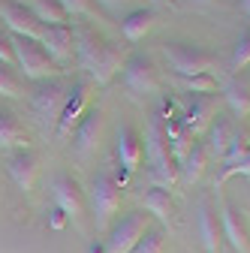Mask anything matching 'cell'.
<instances>
[{
  "label": "cell",
  "mask_w": 250,
  "mask_h": 253,
  "mask_svg": "<svg viewBox=\"0 0 250 253\" xmlns=\"http://www.w3.org/2000/svg\"><path fill=\"white\" fill-rule=\"evenodd\" d=\"M76 60L97 84H109L112 76L124 67L121 48L93 27H76Z\"/></svg>",
  "instance_id": "obj_1"
},
{
  "label": "cell",
  "mask_w": 250,
  "mask_h": 253,
  "mask_svg": "<svg viewBox=\"0 0 250 253\" xmlns=\"http://www.w3.org/2000/svg\"><path fill=\"white\" fill-rule=\"evenodd\" d=\"M67 100V90L57 79H48V82H40V87L30 93V106L34 112L42 118V121H54L57 124V115H60V106Z\"/></svg>",
  "instance_id": "obj_11"
},
{
  "label": "cell",
  "mask_w": 250,
  "mask_h": 253,
  "mask_svg": "<svg viewBox=\"0 0 250 253\" xmlns=\"http://www.w3.org/2000/svg\"><path fill=\"white\" fill-rule=\"evenodd\" d=\"M238 6H241L244 15H250V0H238Z\"/></svg>",
  "instance_id": "obj_37"
},
{
  "label": "cell",
  "mask_w": 250,
  "mask_h": 253,
  "mask_svg": "<svg viewBox=\"0 0 250 253\" xmlns=\"http://www.w3.org/2000/svg\"><path fill=\"white\" fill-rule=\"evenodd\" d=\"M247 151H250V133L235 130V136H232V142H229V148H226V154H223V169L235 166Z\"/></svg>",
  "instance_id": "obj_27"
},
{
  "label": "cell",
  "mask_w": 250,
  "mask_h": 253,
  "mask_svg": "<svg viewBox=\"0 0 250 253\" xmlns=\"http://www.w3.org/2000/svg\"><path fill=\"white\" fill-rule=\"evenodd\" d=\"M6 172H9L12 184L21 190V193H27V190L34 187V181H37V172H40V157L30 151V148L9 151V157H6Z\"/></svg>",
  "instance_id": "obj_13"
},
{
  "label": "cell",
  "mask_w": 250,
  "mask_h": 253,
  "mask_svg": "<svg viewBox=\"0 0 250 253\" xmlns=\"http://www.w3.org/2000/svg\"><path fill=\"white\" fill-rule=\"evenodd\" d=\"M121 184L112 178L109 169H103L97 178H93L90 184V208H93V226H97L100 232L112 226V217L115 211L121 208Z\"/></svg>",
  "instance_id": "obj_4"
},
{
  "label": "cell",
  "mask_w": 250,
  "mask_h": 253,
  "mask_svg": "<svg viewBox=\"0 0 250 253\" xmlns=\"http://www.w3.org/2000/svg\"><path fill=\"white\" fill-rule=\"evenodd\" d=\"M199 235L208 253H220V238H223V226H220V214L211 208L208 199L199 202Z\"/></svg>",
  "instance_id": "obj_18"
},
{
  "label": "cell",
  "mask_w": 250,
  "mask_h": 253,
  "mask_svg": "<svg viewBox=\"0 0 250 253\" xmlns=\"http://www.w3.org/2000/svg\"><path fill=\"white\" fill-rule=\"evenodd\" d=\"M217 112V100L214 97H205V93H193L190 100H187V106H181V124L187 136L199 133L202 126L211 121V115Z\"/></svg>",
  "instance_id": "obj_16"
},
{
  "label": "cell",
  "mask_w": 250,
  "mask_h": 253,
  "mask_svg": "<svg viewBox=\"0 0 250 253\" xmlns=\"http://www.w3.org/2000/svg\"><path fill=\"white\" fill-rule=\"evenodd\" d=\"M60 6L67 9V15H97L93 0H60Z\"/></svg>",
  "instance_id": "obj_32"
},
{
  "label": "cell",
  "mask_w": 250,
  "mask_h": 253,
  "mask_svg": "<svg viewBox=\"0 0 250 253\" xmlns=\"http://www.w3.org/2000/svg\"><path fill=\"white\" fill-rule=\"evenodd\" d=\"M154 21H157L154 9H133V12L124 15L121 34H124V40H127V42H139V40H145V34L154 27Z\"/></svg>",
  "instance_id": "obj_22"
},
{
  "label": "cell",
  "mask_w": 250,
  "mask_h": 253,
  "mask_svg": "<svg viewBox=\"0 0 250 253\" xmlns=\"http://www.w3.org/2000/svg\"><path fill=\"white\" fill-rule=\"evenodd\" d=\"M27 3V9L37 15V21L42 24V27H64V24H70V15H67V9L60 6V0H24Z\"/></svg>",
  "instance_id": "obj_21"
},
{
  "label": "cell",
  "mask_w": 250,
  "mask_h": 253,
  "mask_svg": "<svg viewBox=\"0 0 250 253\" xmlns=\"http://www.w3.org/2000/svg\"><path fill=\"white\" fill-rule=\"evenodd\" d=\"M223 100H226V106H229L238 118H247V115H250V87H247L244 82L232 79V82L223 87Z\"/></svg>",
  "instance_id": "obj_25"
},
{
  "label": "cell",
  "mask_w": 250,
  "mask_h": 253,
  "mask_svg": "<svg viewBox=\"0 0 250 253\" xmlns=\"http://www.w3.org/2000/svg\"><path fill=\"white\" fill-rule=\"evenodd\" d=\"M145 208H148V214L157 217L160 223L169 226V220H172V214H175V199L169 196L166 187H151L148 193H145Z\"/></svg>",
  "instance_id": "obj_24"
},
{
  "label": "cell",
  "mask_w": 250,
  "mask_h": 253,
  "mask_svg": "<svg viewBox=\"0 0 250 253\" xmlns=\"http://www.w3.org/2000/svg\"><path fill=\"white\" fill-rule=\"evenodd\" d=\"M0 18L6 21L12 37L40 40V34H42V24L37 21V15L27 9V3H18V0H6V3H0Z\"/></svg>",
  "instance_id": "obj_9"
},
{
  "label": "cell",
  "mask_w": 250,
  "mask_h": 253,
  "mask_svg": "<svg viewBox=\"0 0 250 253\" xmlns=\"http://www.w3.org/2000/svg\"><path fill=\"white\" fill-rule=\"evenodd\" d=\"M30 148V136L24 133V126L15 121L12 112L0 109V151H21Z\"/></svg>",
  "instance_id": "obj_19"
},
{
  "label": "cell",
  "mask_w": 250,
  "mask_h": 253,
  "mask_svg": "<svg viewBox=\"0 0 250 253\" xmlns=\"http://www.w3.org/2000/svg\"><path fill=\"white\" fill-rule=\"evenodd\" d=\"M12 51H15V67L30 82H48V79H60V76H64V67L48 57V51L40 45V40L12 37Z\"/></svg>",
  "instance_id": "obj_3"
},
{
  "label": "cell",
  "mask_w": 250,
  "mask_h": 253,
  "mask_svg": "<svg viewBox=\"0 0 250 253\" xmlns=\"http://www.w3.org/2000/svg\"><path fill=\"white\" fill-rule=\"evenodd\" d=\"M0 97H6V100H21L24 97L21 82L12 76L9 67H3V63H0Z\"/></svg>",
  "instance_id": "obj_28"
},
{
  "label": "cell",
  "mask_w": 250,
  "mask_h": 253,
  "mask_svg": "<svg viewBox=\"0 0 250 253\" xmlns=\"http://www.w3.org/2000/svg\"><path fill=\"white\" fill-rule=\"evenodd\" d=\"M157 3H160V0H157Z\"/></svg>",
  "instance_id": "obj_39"
},
{
  "label": "cell",
  "mask_w": 250,
  "mask_h": 253,
  "mask_svg": "<svg viewBox=\"0 0 250 253\" xmlns=\"http://www.w3.org/2000/svg\"><path fill=\"white\" fill-rule=\"evenodd\" d=\"M87 253H106V244H103V241H97V244H90V247H87Z\"/></svg>",
  "instance_id": "obj_36"
},
{
  "label": "cell",
  "mask_w": 250,
  "mask_h": 253,
  "mask_svg": "<svg viewBox=\"0 0 250 253\" xmlns=\"http://www.w3.org/2000/svg\"><path fill=\"white\" fill-rule=\"evenodd\" d=\"M187 3H193V6H205V3H211V0H187Z\"/></svg>",
  "instance_id": "obj_38"
},
{
  "label": "cell",
  "mask_w": 250,
  "mask_h": 253,
  "mask_svg": "<svg viewBox=\"0 0 250 253\" xmlns=\"http://www.w3.org/2000/svg\"><path fill=\"white\" fill-rule=\"evenodd\" d=\"M40 45L48 51L51 60H57L60 67H64V63L73 60V54H76V30L70 24H64V27H42Z\"/></svg>",
  "instance_id": "obj_12"
},
{
  "label": "cell",
  "mask_w": 250,
  "mask_h": 253,
  "mask_svg": "<svg viewBox=\"0 0 250 253\" xmlns=\"http://www.w3.org/2000/svg\"><path fill=\"white\" fill-rule=\"evenodd\" d=\"M232 136H235V126H232L226 118H217V121L211 124V130H208V142H205L208 157H214V160L220 157V160H223V154H226V148H229Z\"/></svg>",
  "instance_id": "obj_23"
},
{
  "label": "cell",
  "mask_w": 250,
  "mask_h": 253,
  "mask_svg": "<svg viewBox=\"0 0 250 253\" xmlns=\"http://www.w3.org/2000/svg\"><path fill=\"white\" fill-rule=\"evenodd\" d=\"M51 196H54V205L70 220H79L84 214V196H82V187L73 175H54L51 178Z\"/></svg>",
  "instance_id": "obj_10"
},
{
  "label": "cell",
  "mask_w": 250,
  "mask_h": 253,
  "mask_svg": "<svg viewBox=\"0 0 250 253\" xmlns=\"http://www.w3.org/2000/svg\"><path fill=\"white\" fill-rule=\"evenodd\" d=\"M208 160H211V157H208V148H205V142H193L190 148H187L184 160L178 163V172H181L184 184H196V181L202 178V172H205Z\"/></svg>",
  "instance_id": "obj_20"
},
{
  "label": "cell",
  "mask_w": 250,
  "mask_h": 253,
  "mask_svg": "<svg viewBox=\"0 0 250 253\" xmlns=\"http://www.w3.org/2000/svg\"><path fill=\"white\" fill-rule=\"evenodd\" d=\"M130 253H163V232H160V229H148V232L136 241V247H133Z\"/></svg>",
  "instance_id": "obj_29"
},
{
  "label": "cell",
  "mask_w": 250,
  "mask_h": 253,
  "mask_svg": "<svg viewBox=\"0 0 250 253\" xmlns=\"http://www.w3.org/2000/svg\"><path fill=\"white\" fill-rule=\"evenodd\" d=\"M220 226H223V238L232 244L235 253H250V229L235 205L229 202L220 205Z\"/></svg>",
  "instance_id": "obj_14"
},
{
  "label": "cell",
  "mask_w": 250,
  "mask_h": 253,
  "mask_svg": "<svg viewBox=\"0 0 250 253\" xmlns=\"http://www.w3.org/2000/svg\"><path fill=\"white\" fill-rule=\"evenodd\" d=\"M142 139H139V133H136V126H130V124H124L121 130H118V142H115V154H118V166L127 172V175H133L136 169H139V163H142Z\"/></svg>",
  "instance_id": "obj_15"
},
{
  "label": "cell",
  "mask_w": 250,
  "mask_h": 253,
  "mask_svg": "<svg viewBox=\"0 0 250 253\" xmlns=\"http://www.w3.org/2000/svg\"><path fill=\"white\" fill-rule=\"evenodd\" d=\"M169 67L175 70V76H202L214 67V57L199 48V45H187V42H169L163 48Z\"/></svg>",
  "instance_id": "obj_7"
},
{
  "label": "cell",
  "mask_w": 250,
  "mask_h": 253,
  "mask_svg": "<svg viewBox=\"0 0 250 253\" xmlns=\"http://www.w3.org/2000/svg\"><path fill=\"white\" fill-rule=\"evenodd\" d=\"M100 130H103V109H87L84 118L76 124V130H73V145L79 154H90L93 148H97L100 142Z\"/></svg>",
  "instance_id": "obj_17"
},
{
  "label": "cell",
  "mask_w": 250,
  "mask_h": 253,
  "mask_svg": "<svg viewBox=\"0 0 250 253\" xmlns=\"http://www.w3.org/2000/svg\"><path fill=\"white\" fill-rule=\"evenodd\" d=\"M145 154H148V163H151V181L154 187H172L178 178V160L169 148V139L163 133V121L160 115H151L148 121V133H145Z\"/></svg>",
  "instance_id": "obj_2"
},
{
  "label": "cell",
  "mask_w": 250,
  "mask_h": 253,
  "mask_svg": "<svg viewBox=\"0 0 250 253\" xmlns=\"http://www.w3.org/2000/svg\"><path fill=\"white\" fill-rule=\"evenodd\" d=\"M250 63V34H244L238 42H235V51H232V60H229V70L232 73H238V70H244Z\"/></svg>",
  "instance_id": "obj_30"
},
{
  "label": "cell",
  "mask_w": 250,
  "mask_h": 253,
  "mask_svg": "<svg viewBox=\"0 0 250 253\" xmlns=\"http://www.w3.org/2000/svg\"><path fill=\"white\" fill-rule=\"evenodd\" d=\"M148 232V217L142 211H130L124 214L121 220L109 226V235H106V253H130L136 247V241Z\"/></svg>",
  "instance_id": "obj_6"
},
{
  "label": "cell",
  "mask_w": 250,
  "mask_h": 253,
  "mask_svg": "<svg viewBox=\"0 0 250 253\" xmlns=\"http://www.w3.org/2000/svg\"><path fill=\"white\" fill-rule=\"evenodd\" d=\"M87 100H90V84H87V82H76V84L67 90V100H64V106H60L57 126H54L57 139H70V136H73L76 124H79V121L84 118V112H87Z\"/></svg>",
  "instance_id": "obj_8"
},
{
  "label": "cell",
  "mask_w": 250,
  "mask_h": 253,
  "mask_svg": "<svg viewBox=\"0 0 250 253\" xmlns=\"http://www.w3.org/2000/svg\"><path fill=\"white\" fill-rule=\"evenodd\" d=\"M0 63L15 70V51H12V37L9 34H0Z\"/></svg>",
  "instance_id": "obj_33"
},
{
  "label": "cell",
  "mask_w": 250,
  "mask_h": 253,
  "mask_svg": "<svg viewBox=\"0 0 250 253\" xmlns=\"http://www.w3.org/2000/svg\"><path fill=\"white\" fill-rule=\"evenodd\" d=\"M97 6H103V9H121L124 3H130V0H93Z\"/></svg>",
  "instance_id": "obj_35"
},
{
  "label": "cell",
  "mask_w": 250,
  "mask_h": 253,
  "mask_svg": "<svg viewBox=\"0 0 250 253\" xmlns=\"http://www.w3.org/2000/svg\"><path fill=\"white\" fill-rule=\"evenodd\" d=\"M235 175H241V178H250V151L241 157V160L235 163V166H229V169H220V175H217V187H223L229 178H235Z\"/></svg>",
  "instance_id": "obj_31"
},
{
  "label": "cell",
  "mask_w": 250,
  "mask_h": 253,
  "mask_svg": "<svg viewBox=\"0 0 250 253\" xmlns=\"http://www.w3.org/2000/svg\"><path fill=\"white\" fill-rule=\"evenodd\" d=\"M121 82L133 97H154L160 90V76L154 70V60L145 54H130L121 67Z\"/></svg>",
  "instance_id": "obj_5"
},
{
  "label": "cell",
  "mask_w": 250,
  "mask_h": 253,
  "mask_svg": "<svg viewBox=\"0 0 250 253\" xmlns=\"http://www.w3.org/2000/svg\"><path fill=\"white\" fill-rule=\"evenodd\" d=\"M67 220H70V217H67L64 211H60L57 205H54V208L48 211V226H51L54 232H60V229H64V226H67Z\"/></svg>",
  "instance_id": "obj_34"
},
{
  "label": "cell",
  "mask_w": 250,
  "mask_h": 253,
  "mask_svg": "<svg viewBox=\"0 0 250 253\" xmlns=\"http://www.w3.org/2000/svg\"><path fill=\"white\" fill-rule=\"evenodd\" d=\"M178 84L187 93H205V97H214V90H217V79L211 73H202V76H178Z\"/></svg>",
  "instance_id": "obj_26"
}]
</instances>
